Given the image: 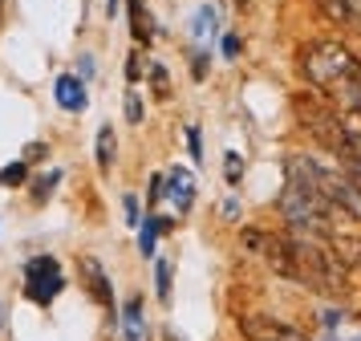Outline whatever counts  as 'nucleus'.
I'll use <instances>...</instances> for the list:
<instances>
[{"instance_id":"a211bd4d","label":"nucleus","mask_w":361,"mask_h":341,"mask_svg":"<svg viewBox=\"0 0 361 341\" xmlns=\"http://www.w3.org/2000/svg\"><path fill=\"white\" fill-rule=\"evenodd\" d=\"M57 183H61V171H45V175H41V183L33 187V199H37V203H45V199L53 195V187H57Z\"/></svg>"},{"instance_id":"5701e85b","label":"nucleus","mask_w":361,"mask_h":341,"mask_svg":"<svg viewBox=\"0 0 361 341\" xmlns=\"http://www.w3.org/2000/svg\"><path fill=\"white\" fill-rule=\"evenodd\" d=\"M240 175H244V162H240V155L231 150V155H228V183H231V187L240 183Z\"/></svg>"},{"instance_id":"6e6552de","label":"nucleus","mask_w":361,"mask_h":341,"mask_svg":"<svg viewBox=\"0 0 361 341\" xmlns=\"http://www.w3.org/2000/svg\"><path fill=\"white\" fill-rule=\"evenodd\" d=\"M240 329H244V337L247 341H309L296 325H284V321H276V317H244L240 321Z\"/></svg>"},{"instance_id":"423d86ee","label":"nucleus","mask_w":361,"mask_h":341,"mask_svg":"<svg viewBox=\"0 0 361 341\" xmlns=\"http://www.w3.org/2000/svg\"><path fill=\"white\" fill-rule=\"evenodd\" d=\"M317 341H361V313L341 305L317 309Z\"/></svg>"},{"instance_id":"aec40b11","label":"nucleus","mask_w":361,"mask_h":341,"mask_svg":"<svg viewBox=\"0 0 361 341\" xmlns=\"http://www.w3.org/2000/svg\"><path fill=\"white\" fill-rule=\"evenodd\" d=\"M150 81H154V94H159V97L171 94V81H166V69H163V65H150Z\"/></svg>"},{"instance_id":"4468645a","label":"nucleus","mask_w":361,"mask_h":341,"mask_svg":"<svg viewBox=\"0 0 361 341\" xmlns=\"http://www.w3.org/2000/svg\"><path fill=\"white\" fill-rule=\"evenodd\" d=\"M333 252L345 260V268H361V236H345V232H333L329 236Z\"/></svg>"},{"instance_id":"2eb2a0df","label":"nucleus","mask_w":361,"mask_h":341,"mask_svg":"<svg viewBox=\"0 0 361 341\" xmlns=\"http://www.w3.org/2000/svg\"><path fill=\"white\" fill-rule=\"evenodd\" d=\"M159 232H163V220H159V215H147V220H142V227H138V252H142V256H154Z\"/></svg>"},{"instance_id":"20e7f679","label":"nucleus","mask_w":361,"mask_h":341,"mask_svg":"<svg viewBox=\"0 0 361 341\" xmlns=\"http://www.w3.org/2000/svg\"><path fill=\"white\" fill-rule=\"evenodd\" d=\"M280 211H284V220L293 224V232L321 236V240H329V236L337 232V211L329 208L325 199L296 175H288L284 191H280Z\"/></svg>"},{"instance_id":"412c9836","label":"nucleus","mask_w":361,"mask_h":341,"mask_svg":"<svg viewBox=\"0 0 361 341\" xmlns=\"http://www.w3.org/2000/svg\"><path fill=\"white\" fill-rule=\"evenodd\" d=\"M126 118H130L134 126L142 122V97H138V90H130V94H126Z\"/></svg>"},{"instance_id":"f257e3e1","label":"nucleus","mask_w":361,"mask_h":341,"mask_svg":"<svg viewBox=\"0 0 361 341\" xmlns=\"http://www.w3.org/2000/svg\"><path fill=\"white\" fill-rule=\"evenodd\" d=\"M244 248L264 256V264L280 273L284 280H293L300 289L317 292V297H345L349 292V268L345 260L333 252V244L321 236H280V232H260V227H247L244 232Z\"/></svg>"},{"instance_id":"cd10ccee","label":"nucleus","mask_w":361,"mask_h":341,"mask_svg":"<svg viewBox=\"0 0 361 341\" xmlns=\"http://www.w3.org/2000/svg\"><path fill=\"white\" fill-rule=\"evenodd\" d=\"M0 8H4V0H0Z\"/></svg>"},{"instance_id":"ddd939ff","label":"nucleus","mask_w":361,"mask_h":341,"mask_svg":"<svg viewBox=\"0 0 361 341\" xmlns=\"http://www.w3.org/2000/svg\"><path fill=\"white\" fill-rule=\"evenodd\" d=\"M130 4V32H134V41L147 49L150 41H154V20H150V13H147V4L142 0H126Z\"/></svg>"},{"instance_id":"bb28decb","label":"nucleus","mask_w":361,"mask_h":341,"mask_svg":"<svg viewBox=\"0 0 361 341\" xmlns=\"http://www.w3.org/2000/svg\"><path fill=\"white\" fill-rule=\"evenodd\" d=\"M0 325H4V313H0Z\"/></svg>"},{"instance_id":"a878e982","label":"nucleus","mask_w":361,"mask_h":341,"mask_svg":"<svg viewBox=\"0 0 361 341\" xmlns=\"http://www.w3.org/2000/svg\"><path fill=\"white\" fill-rule=\"evenodd\" d=\"M118 13V0H106V16H114Z\"/></svg>"},{"instance_id":"393cba45","label":"nucleus","mask_w":361,"mask_h":341,"mask_svg":"<svg viewBox=\"0 0 361 341\" xmlns=\"http://www.w3.org/2000/svg\"><path fill=\"white\" fill-rule=\"evenodd\" d=\"M187 143H191V155H195V159H203V146H199V130L195 126H187Z\"/></svg>"},{"instance_id":"f3484780","label":"nucleus","mask_w":361,"mask_h":341,"mask_svg":"<svg viewBox=\"0 0 361 341\" xmlns=\"http://www.w3.org/2000/svg\"><path fill=\"white\" fill-rule=\"evenodd\" d=\"M29 179V162L17 159V162H8V167H0V187H20Z\"/></svg>"},{"instance_id":"f03ea898","label":"nucleus","mask_w":361,"mask_h":341,"mask_svg":"<svg viewBox=\"0 0 361 341\" xmlns=\"http://www.w3.org/2000/svg\"><path fill=\"white\" fill-rule=\"evenodd\" d=\"M300 78L333 110H361V57L337 41H312L300 49Z\"/></svg>"},{"instance_id":"f8f14e48","label":"nucleus","mask_w":361,"mask_h":341,"mask_svg":"<svg viewBox=\"0 0 361 341\" xmlns=\"http://www.w3.org/2000/svg\"><path fill=\"white\" fill-rule=\"evenodd\" d=\"M215 29H219V16H215L212 4H203V8H195V16H191V37H195L199 53L207 49V41L215 37Z\"/></svg>"},{"instance_id":"b1692460","label":"nucleus","mask_w":361,"mask_h":341,"mask_svg":"<svg viewBox=\"0 0 361 341\" xmlns=\"http://www.w3.org/2000/svg\"><path fill=\"white\" fill-rule=\"evenodd\" d=\"M122 208H126V224H142V215H138V199H134V195L122 199Z\"/></svg>"},{"instance_id":"4be33fe9","label":"nucleus","mask_w":361,"mask_h":341,"mask_svg":"<svg viewBox=\"0 0 361 341\" xmlns=\"http://www.w3.org/2000/svg\"><path fill=\"white\" fill-rule=\"evenodd\" d=\"M240 49H244V41H240L235 32H228V37H224V57H228V61H235V57H240Z\"/></svg>"},{"instance_id":"6ab92c4d","label":"nucleus","mask_w":361,"mask_h":341,"mask_svg":"<svg viewBox=\"0 0 361 341\" xmlns=\"http://www.w3.org/2000/svg\"><path fill=\"white\" fill-rule=\"evenodd\" d=\"M154 276H159V301H171V264L159 260L154 264Z\"/></svg>"},{"instance_id":"39448f33","label":"nucleus","mask_w":361,"mask_h":341,"mask_svg":"<svg viewBox=\"0 0 361 341\" xmlns=\"http://www.w3.org/2000/svg\"><path fill=\"white\" fill-rule=\"evenodd\" d=\"M66 289V273L53 256H33L25 264V297L33 305H53Z\"/></svg>"},{"instance_id":"7ed1b4c3","label":"nucleus","mask_w":361,"mask_h":341,"mask_svg":"<svg viewBox=\"0 0 361 341\" xmlns=\"http://www.w3.org/2000/svg\"><path fill=\"white\" fill-rule=\"evenodd\" d=\"M288 175L305 179L337 215L361 220V183L353 179L349 167H333V162L317 159V155H293L288 159Z\"/></svg>"},{"instance_id":"0eeeda50","label":"nucleus","mask_w":361,"mask_h":341,"mask_svg":"<svg viewBox=\"0 0 361 341\" xmlns=\"http://www.w3.org/2000/svg\"><path fill=\"white\" fill-rule=\"evenodd\" d=\"M159 203L166 208L171 220H183L191 211V203H195V175L187 167H171L163 175V199Z\"/></svg>"},{"instance_id":"1a4fd4ad","label":"nucleus","mask_w":361,"mask_h":341,"mask_svg":"<svg viewBox=\"0 0 361 341\" xmlns=\"http://www.w3.org/2000/svg\"><path fill=\"white\" fill-rule=\"evenodd\" d=\"M78 268H82V280H85V289H90V297H94L102 309H114V285H110V276H106V268H102V260L82 256Z\"/></svg>"},{"instance_id":"dca6fc26","label":"nucleus","mask_w":361,"mask_h":341,"mask_svg":"<svg viewBox=\"0 0 361 341\" xmlns=\"http://www.w3.org/2000/svg\"><path fill=\"white\" fill-rule=\"evenodd\" d=\"M98 167H102V171H110V167H114V130H110V126L98 130Z\"/></svg>"},{"instance_id":"9d476101","label":"nucleus","mask_w":361,"mask_h":341,"mask_svg":"<svg viewBox=\"0 0 361 341\" xmlns=\"http://www.w3.org/2000/svg\"><path fill=\"white\" fill-rule=\"evenodd\" d=\"M53 97H57V106L69 114H82L90 106V94H85V81L78 73H61V78L53 81Z\"/></svg>"},{"instance_id":"9b49d317","label":"nucleus","mask_w":361,"mask_h":341,"mask_svg":"<svg viewBox=\"0 0 361 341\" xmlns=\"http://www.w3.org/2000/svg\"><path fill=\"white\" fill-rule=\"evenodd\" d=\"M122 341H147V305H142V297H130L122 305Z\"/></svg>"}]
</instances>
